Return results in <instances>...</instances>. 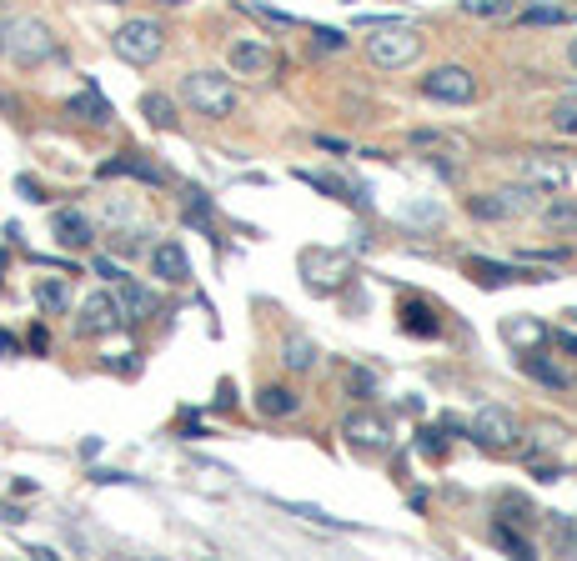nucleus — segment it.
Here are the masks:
<instances>
[{"label": "nucleus", "instance_id": "nucleus-35", "mask_svg": "<svg viewBox=\"0 0 577 561\" xmlns=\"http://www.w3.org/2000/svg\"><path fill=\"white\" fill-rule=\"evenodd\" d=\"M417 446H422V456H442V426H427Z\"/></svg>", "mask_w": 577, "mask_h": 561}, {"label": "nucleus", "instance_id": "nucleus-36", "mask_svg": "<svg viewBox=\"0 0 577 561\" xmlns=\"http://www.w3.org/2000/svg\"><path fill=\"white\" fill-rule=\"evenodd\" d=\"M96 481H101V486H111V481L126 486V481H136V476H131V471H96Z\"/></svg>", "mask_w": 577, "mask_h": 561}, {"label": "nucleus", "instance_id": "nucleus-26", "mask_svg": "<svg viewBox=\"0 0 577 561\" xmlns=\"http://www.w3.org/2000/svg\"><path fill=\"white\" fill-rule=\"evenodd\" d=\"M552 131H562V136H577V96H562L557 106H552Z\"/></svg>", "mask_w": 577, "mask_h": 561}, {"label": "nucleus", "instance_id": "nucleus-42", "mask_svg": "<svg viewBox=\"0 0 577 561\" xmlns=\"http://www.w3.org/2000/svg\"><path fill=\"white\" fill-rule=\"evenodd\" d=\"M166 6H186V0H166Z\"/></svg>", "mask_w": 577, "mask_h": 561}, {"label": "nucleus", "instance_id": "nucleus-1", "mask_svg": "<svg viewBox=\"0 0 577 561\" xmlns=\"http://www.w3.org/2000/svg\"><path fill=\"white\" fill-rule=\"evenodd\" d=\"M422 56V36L407 26V21H372V36H367V61L377 71H402Z\"/></svg>", "mask_w": 577, "mask_h": 561}, {"label": "nucleus", "instance_id": "nucleus-41", "mask_svg": "<svg viewBox=\"0 0 577 561\" xmlns=\"http://www.w3.org/2000/svg\"><path fill=\"white\" fill-rule=\"evenodd\" d=\"M567 61H572V66H577V41H572V46H567Z\"/></svg>", "mask_w": 577, "mask_h": 561}, {"label": "nucleus", "instance_id": "nucleus-27", "mask_svg": "<svg viewBox=\"0 0 577 561\" xmlns=\"http://www.w3.org/2000/svg\"><path fill=\"white\" fill-rule=\"evenodd\" d=\"M562 21H567V11H562V6H552V0H542V6L522 11V26H562Z\"/></svg>", "mask_w": 577, "mask_h": 561}, {"label": "nucleus", "instance_id": "nucleus-12", "mask_svg": "<svg viewBox=\"0 0 577 561\" xmlns=\"http://www.w3.org/2000/svg\"><path fill=\"white\" fill-rule=\"evenodd\" d=\"M226 61H231V71L236 76H266L271 71V46H261V41H231L226 46Z\"/></svg>", "mask_w": 577, "mask_h": 561}, {"label": "nucleus", "instance_id": "nucleus-10", "mask_svg": "<svg viewBox=\"0 0 577 561\" xmlns=\"http://www.w3.org/2000/svg\"><path fill=\"white\" fill-rule=\"evenodd\" d=\"M151 276H161L166 286H186L191 281V256L176 246V241H161L151 251Z\"/></svg>", "mask_w": 577, "mask_h": 561}, {"label": "nucleus", "instance_id": "nucleus-24", "mask_svg": "<svg viewBox=\"0 0 577 561\" xmlns=\"http://www.w3.org/2000/svg\"><path fill=\"white\" fill-rule=\"evenodd\" d=\"M292 516H302V521H317V526H327V531H347V521H337V516H327L322 506H307V501H281Z\"/></svg>", "mask_w": 577, "mask_h": 561}, {"label": "nucleus", "instance_id": "nucleus-5", "mask_svg": "<svg viewBox=\"0 0 577 561\" xmlns=\"http://www.w3.org/2000/svg\"><path fill=\"white\" fill-rule=\"evenodd\" d=\"M517 416L512 411H502V406H482L477 416H472V441L477 446H487V451H507V446H517Z\"/></svg>", "mask_w": 577, "mask_h": 561}, {"label": "nucleus", "instance_id": "nucleus-9", "mask_svg": "<svg viewBox=\"0 0 577 561\" xmlns=\"http://www.w3.org/2000/svg\"><path fill=\"white\" fill-rule=\"evenodd\" d=\"M342 436H347L357 451H382V446H392V421L377 416V411H352L347 426H342Z\"/></svg>", "mask_w": 577, "mask_h": 561}, {"label": "nucleus", "instance_id": "nucleus-16", "mask_svg": "<svg viewBox=\"0 0 577 561\" xmlns=\"http://www.w3.org/2000/svg\"><path fill=\"white\" fill-rule=\"evenodd\" d=\"M281 366H286V371H297V376H307V371L317 366V341L302 336V331H292V336L281 341Z\"/></svg>", "mask_w": 577, "mask_h": 561}, {"label": "nucleus", "instance_id": "nucleus-30", "mask_svg": "<svg viewBox=\"0 0 577 561\" xmlns=\"http://www.w3.org/2000/svg\"><path fill=\"white\" fill-rule=\"evenodd\" d=\"M462 11H467V16H482V21H497V16L512 11V0H462Z\"/></svg>", "mask_w": 577, "mask_h": 561}, {"label": "nucleus", "instance_id": "nucleus-44", "mask_svg": "<svg viewBox=\"0 0 577 561\" xmlns=\"http://www.w3.org/2000/svg\"><path fill=\"white\" fill-rule=\"evenodd\" d=\"M116 6H121V0H116Z\"/></svg>", "mask_w": 577, "mask_h": 561}, {"label": "nucleus", "instance_id": "nucleus-2", "mask_svg": "<svg viewBox=\"0 0 577 561\" xmlns=\"http://www.w3.org/2000/svg\"><path fill=\"white\" fill-rule=\"evenodd\" d=\"M181 96H186L191 111L206 116V121L236 116V86H231L226 76H216V71H191V76H181Z\"/></svg>", "mask_w": 577, "mask_h": 561}, {"label": "nucleus", "instance_id": "nucleus-18", "mask_svg": "<svg viewBox=\"0 0 577 561\" xmlns=\"http://www.w3.org/2000/svg\"><path fill=\"white\" fill-rule=\"evenodd\" d=\"M517 361H522V371H527L532 381H542V386H552V391H567V371H562V366H552L542 351H522Z\"/></svg>", "mask_w": 577, "mask_h": 561}, {"label": "nucleus", "instance_id": "nucleus-15", "mask_svg": "<svg viewBox=\"0 0 577 561\" xmlns=\"http://www.w3.org/2000/svg\"><path fill=\"white\" fill-rule=\"evenodd\" d=\"M66 111H71V116H81L86 126H111V121H116L111 101H106V96H101L96 86H86L81 96H71V101H66Z\"/></svg>", "mask_w": 577, "mask_h": 561}, {"label": "nucleus", "instance_id": "nucleus-7", "mask_svg": "<svg viewBox=\"0 0 577 561\" xmlns=\"http://www.w3.org/2000/svg\"><path fill=\"white\" fill-rule=\"evenodd\" d=\"M532 186H512V191H492V196H472L467 201V211L477 216V221H507V216H517V211H527L532 206Z\"/></svg>", "mask_w": 577, "mask_h": 561}, {"label": "nucleus", "instance_id": "nucleus-29", "mask_svg": "<svg viewBox=\"0 0 577 561\" xmlns=\"http://www.w3.org/2000/svg\"><path fill=\"white\" fill-rule=\"evenodd\" d=\"M547 226L552 231H577V206L572 201H552L547 206Z\"/></svg>", "mask_w": 577, "mask_h": 561}, {"label": "nucleus", "instance_id": "nucleus-8", "mask_svg": "<svg viewBox=\"0 0 577 561\" xmlns=\"http://www.w3.org/2000/svg\"><path fill=\"white\" fill-rule=\"evenodd\" d=\"M11 56H16L21 66H41V61L56 56V41H51V31H46L41 21H21V26L11 31Z\"/></svg>", "mask_w": 577, "mask_h": 561}, {"label": "nucleus", "instance_id": "nucleus-33", "mask_svg": "<svg viewBox=\"0 0 577 561\" xmlns=\"http://www.w3.org/2000/svg\"><path fill=\"white\" fill-rule=\"evenodd\" d=\"M312 41H317L322 51H342V46H347V36L332 31V26H312Z\"/></svg>", "mask_w": 577, "mask_h": 561}, {"label": "nucleus", "instance_id": "nucleus-17", "mask_svg": "<svg viewBox=\"0 0 577 561\" xmlns=\"http://www.w3.org/2000/svg\"><path fill=\"white\" fill-rule=\"evenodd\" d=\"M297 406H302V396L286 391V386H261V391H256V411L271 416V421H276V416H292Z\"/></svg>", "mask_w": 577, "mask_h": 561}, {"label": "nucleus", "instance_id": "nucleus-43", "mask_svg": "<svg viewBox=\"0 0 577 561\" xmlns=\"http://www.w3.org/2000/svg\"><path fill=\"white\" fill-rule=\"evenodd\" d=\"M572 321H577V311H572Z\"/></svg>", "mask_w": 577, "mask_h": 561}, {"label": "nucleus", "instance_id": "nucleus-28", "mask_svg": "<svg viewBox=\"0 0 577 561\" xmlns=\"http://www.w3.org/2000/svg\"><path fill=\"white\" fill-rule=\"evenodd\" d=\"M492 541H497L502 551H512V556H532V546H527V536H517V531H512V526H502V521L492 526Z\"/></svg>", "mask_w": 577, "mask_h": 561}, {"label": "nucleus", "instance_id": "nucleus-13", "mask_svg": "<svg viewBox=\"0 0 577 561\" xmlns=\"http://www.w3.org/2000/svg\"><path fill=\"white\" fill-rule=\"evenodd\" d=\"M467 276H472L477 286H507V281H547L542 271H522V266H502V261H482V256H472V261H467Z\"/></svg>", "mask_w": 577, "mask_h": 561}, {"label": "nucleus", "instance_id": "nucleus-32", "mask_svg": "<svg viewBox=\"0 0 577 561\" xmlns=\"http://www.w3.org/2000/svg\"><path fill=\"white\" fill-rule=\"evenodd\" d=\"M502 331H507V341H527V346L542 341V326H532V321H507Z\"/></svg>", "mask_w": 577, "mask_h": 561}, {"label": "nucleus", "instance_id": "nucleus-39", "mask_svg": "<svg viewBox=\"0 0 577 561\" xmlns=\"http://www.w3.org/2000/svg\"><path fill=\"white\" fill-rule=\"evenodd\" d=\"M557 346H562V351H572V356H577V336H572V331H562V336H557Z\"/></svg>", "mask_w": 577, "mask_h": 561}, {"label": "nucleus", "instance_id": "nucleus-23", "mask_svg": "<svg viewBox=\"0 0 577 561\" xmlns=\"http://www.w3.org/2000/svg\"><path fill=\"white\" fill-rule=\"evenodd\" d=\"M36 301H41L46 316H61V311L71 306V286H66V281H41V286H36Z\"/></svg>", "mask_w": 577, "mask_h": 561}, {"label": "nucleus", "instance_id": "nucleus-21", "mask_svg": "<svg viewBox=\"0 0 577 561\" xmlns=\"http://www.w3.org/2000/svg\"><path fill=\"white\" fill-rule=\"evenodd\" d=\"M141 116H146L156 131H176V106H171L161 91H146V96H141Z\"/></svg>", "mask_w": 577, "mask_h": 561}, {"label": "nucleus", "instance_id": "nucleus-4", "mask_svg": "<svg viewBox=\"0 0 577 561\" xmlns=\"http://www.w3.org/2000/svg\"><path fill=\"white\" fill-rule=\"evenodd\" d=\"M422 96L442 101V106H467L477 96V76L467 66H437V71L422 76Z\"/></svg>", "mask_w": 577, "mask_h": 561}, {"label": "nucleus", "instance_id": "nucleus-37", "mask_svg": "<svg viewBox=\"0 0 577 561\" xmlns=\"http://www.w3.org/2000/svg\"><path fill=\"white\" fill-rule=\"evenodd\" d=\"M16 351H21V341L11 331H0V356H16Z\"/></svg>", "mask_w": 577, "mask_h": 561}, {"label": "nucleus", "instance_id": "nucleus-22", "mask_svg": "<svg viewBox=\"0 0 577 561\" xmlns=\"http://www.w3.org/2000/svg\"><path fill=\"white\" fill-rule=\"evenodd\" d=\"M101 176H136L141 186H161V181H166L161 166H151V161H106Z\"/></svg>", "mask_w": 577, "mask_h": 561}, {"label": "nucleus", "instance_id": "nucleus-6", "mask_svg": "<svg viewBox=\"0 0 577 561\" xmlns=\"http://www.w3.org/2000/svg\"><path fill=\"white\" fill-rule=\"evenodd\" d=\"M121 321H126V311H121L116 291H96V296H86V301H81L76 331H81V336H106V331H116Z\"/></svg>", "mask_w": 577, "mask_h": 561}, {"label": "nucleus", "instance_id": "nucleus-19", "mask_svg": "<svg viewBox=\"0 0 577 561\" xmlns=\"http://www.w3.org/2000/svg\"><path fill=\"white\" fill-rule=\"evenodd\" d=\"M337 281H342V261L312 251V256H307V286H312V291H332Z\"/></svg>", "mask_w": 577, "mask_h": 561}, {"label": "nucleus", "instance_id": "nucleus-3", "mask_svg": "<svg viewBox=\"0 0 577 561\" xmlns=\"http://www.w3.org/2000/svg\"><path fill=\"white\" fill-rule=\"evenodd\" d=\"M111 46H116L121 61H131V66H151V61L166 51V36H161L156 21H126V26L111 36Z\"/></svg>", "mask_w": 577, "mask_h": 561}, {"label": "nucleus", "instance_id": "nucleus-25", "mask_svg": "<svg viewBox=\"0 0 577 561\" xmlns=\"http://www.w3.org/2000/svg\"><path fill=\"white\" fill-rule=\"evenodd\" d=\"M297 181H307L312 191H327V196H337V201H352V186H342L337 176H322V171H297Z\"/></svg>", "mask_w": 577, "mask_h": 561}, {"label": "nucleus", "instance_id": "nucleus-20", "mask_svg": "<svg viewBox=\"0 0 577 561\" xmlns=\"http://www.w3.org/2000/svg\"><path fill=\"white\" fill-rule=\"evenodd\" d=\"M402 331H407V336H437V331H442V321H437V311H432V306L407 301V306H402Z\"/></svg>", "mask_w": 577, "mask_h": 561}, {"label": "nucleus", "instance_id": "nucleus-40", "mask_svg": "<svg viewBox=\"0 0 577 561\" xmlns=\"http://www.w3.org/2000/svg\"><path fill=\"white\" fill-rule=\"evenodd\" d=\"M0 56H11V26H0Z\"/></svg>", "mask_w": 577, "mask_h": 561}, {"label": "nucleus", "instance_id": "nucleus-34", "mask_svg": "<svg viewBox=\"0 0 577 561\" xmlns=\"http://www.w3.org/2000/svg\"><path fill=\"white\" fill-rule=\"evenodd\" d=\"M91 271H96V276H106V281H111V286H116V281H121V276H126V271H121V266H116V261H111V256H96V261H91Z\"/></svg>", "mask_w": 577, "mask_h": 561}, {"label": "nucleus", "instance_id": "nucleus-31", "mask_svg": "<svg viewBox=\"0 0 577 561\" xmlns=\"http://www.w3.org/2000/svg\"><path fill=\"white\" fill-rule=\"evenodd\" d=\"M552 541H557V551H577V516H562L552 526Z\"/></svg>", "mask_w": 577, "mask_h": 561}, {"label": "nucleus", "instance_id": "nucleus-11", "mask_svg": "<svg viewBox=\"0 0 577 561\" xmlns=\"http://www.w3.org/2000/svg\"><path fill=\"white\" fill-rule=\"evenodd\" d=\"M111 291H116V301H121L126 321H151V316H156V306H161V301H156V291H151V286H141V281H131V276H121Z\"/></svg>", "mask_w": 577, "mask_h": 561}, {"label": "nucleus", "instance_id": "nucleus-38", "mask_svg": "<svg viewBox=\"0 0 577 561\" xmlns=\"http://www.w3.org/2000/svg\"><path fill=\"white\" fill-rule=\"evenodd\" d=\"M0 111H6V116H21V101H16V96H6V91H0Z\"/></svg>", "mask_w": 577, "mask_h": 561}, {"label": "nucleus", "instance_id": "nucleus-14", "mask_svg": "<svg viewBox=\"0 0 577 561\" xmlns=\"http://www.w3.org/2000/svg\"><path fill=\"white\" fill-rule=\"evenodd\" d=\"M51 231H56V241H61L66 251H86V246L96 241V231H91V221H86L81 211H56V216H51Z\"/></svg>", "mask_w": 577, "mask_h": 561}]
</instances>
